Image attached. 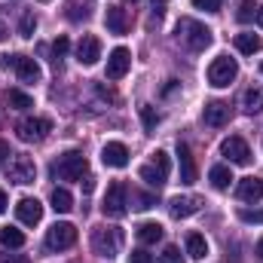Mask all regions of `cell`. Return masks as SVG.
<instances>
[{"mask_svg":"<svg viewBox=\"0 0 263 263\" xmlns=\"http://www.w3.org/2000/svg\"><path fill=\"white\" fill-rule=\"evenodd\" d=\"M123 248V233L120 227H95L92 230V251L104 260H114Z\"/></svg>","mask_w":263,"mask_h":263,"instance_id":"cell-1","label":"cell"},{"mask_svg":"<svg viewBox=\"0 0 263 263\" xmlns=\"http://www.w3.org/2000/svg\"><path fill=\"white\" fill-rule=\"evenodd\" d=\"M178 40L190 49V52H202L211 46V28L199 25L193 18H181L178 22Z\"/></svg>","mask_w":263,"mask_h":263,"instance_id":"cell-2","label":"cell"},{"mask_svg":"<svg viewBox=\"0 0 263 263\" xmlns=\"http://www.w3.org/2000/svg\"><path fill=\"white\" fill-rule=\"evenodd\" d=\"M86 168H89V162H86V156L77 153V150H67V153H62V156L52 162V175L62 178V181H80V178L86 175Z\"/></svg>","mask_w":263,"mask_h":263,"instance_id":"cell-3","label":"cell"},{"mask_svg":"<svg viewBox=\"0 0 263 263\" xmlns=\"http://www.w3.org/2000/svg\"><path fill=\"white\" fill-rule=\"evenodd\" d=\"M168 172H172V159L165 150H156L153 159L147 165H141V181H147L150 187H162L168 181Z\"/></svg>","mask_w":263,"mask_h":263,"instance_id":"cell-4","label":"cell"},{"mask_svg":"<svg viewBox=\"0 0 263 263\" xmlns=\"http://www.w3.org/2000/svg\"><path fill=\"white\" fill-rule=\"evenodd\" d=\"M101 211H104L107 217H123V214L129 211V187H126L123 181H114V184L107 187V196L101 202Z\"/></svg>","mask_w":263,"mask_h":263,"instance_id":"cell-5","label":"cell"},{"mask_svg":"<svg viewBox=\"0 0 263 263\" xmlns=\"http://www.w3.org/2000/svg\"><path fill=\"white\" fill-rule=\"evenodd\" d=\"M236 77H239V65H236V59H230V55L214 59L211 67H208V83H211L214 89H227Z\"/></svg>","mask_w":263,"mask_h":263,"instance_id":"cell-6","label":"cell"},{"mask_svg":"<svg viewBox=\"0 0 263 263\" xmlns=\"http://www.w3.org/2000/svg\"><path fill=\"white\" fill-rule=\"evenodd\" d=\"M77 242V227L73 223H52L46 233V248L49 251H65Z\"/></svg>","mask_w":263,"mask_h":263,"instance_id":"cell-7","label":"cell"},{"mask_svg":"<svg viewBox=\"0 0 263 263\" xmlns=\"http://www.w3.org/2000/svg\"><path fill=\"white\" fill-rule=\"evenodd\" d=\"M3 67H12L22 83H37L40 80V65L34 59H28V55H6Z\"/></svg>","mask_w":263,"mask_h":263,"instance_id":"cell-8","label":"cell"},{"mask_svg":"<svg viewBox=\"0 0 263 263\" xmlns=\"http://www.w3.org/2000/svg\"><path fill=\"white\" fill-rule=\"evenodd\" d=\"M49 132H52V123H49V120H43V117H31V120H22V123H18V138H22V141H28V144L43 141Z\"/></svg>","mask_w":263,"mask_h":263,"instance_id":"cell-9","label":"cell"},{"mask_svg":"<svg viewBox=\"0 0 263 263\" xmlns=\"http://www.w3.org/2000/svg\"><path fill=\"white\" fill-rule=\"evenodd\" d=\"M9 181H12V184H34V181H37V165H34V159L25 156V153H18V156L12 159V165H9Z\"/></svg>","mask_w":263,"mask_h":263,"instance_id":"cell-10","label":"cell"},{"mask_svg":"<svg viewBox=\"0 0 263 263\" xmlns=\"http://www.w3.org/2000/svg\"><path fill=\"white\" fill-rule=\"evenodd\" d=\"M220 153L230 159V162H236V165H248L251 162V150H248V144L242 141V138H227L223 144H220Z\"/></svg>","mask_w":263,"mask_h":263,"instance_id":"cell-11","label":"cell"},{"mask_svg":"<svg viewBox=\"0 0 263 263\" xmlns=\"http://www.w3.org/2000/svg\"><path fill=\"white\" fill-rule=\"evenodd\" d=\"M132 67V52L126 46H117L107 59V80H123Z\"/></svg>","mask_w":263,"mask_h":263,"instance_id":"cell-12","label":"cell"},{"mask_svg":"<svg viewBox=\"0 0 263 263\" xmlns=\"http://www.w3.org/2000/svg\"><path fill=\"white\" fill-rule=\"evenodd\" d=\"M98 59H101V40H98L95 34H86V37L77 43V62L89 67V65H95Z\"/></svg>","mask_w":263,"mask_h":263,"instance_id":"cell-13","label":"cell"},{"mask_svg":"<svg viewBox=\"0 0 263 263\" xmlns=\"http://www.w3.org/2000/svg\"><path fill=\"white\" fill-rule=\"evenodd\" d=\"M101 162L110 165V168H126V165H129V150H126V144L107 141L104 150H101Z\"/></svg>","mask_w":263,"mask_h":263,"instance_id":"cell-14","label":"cell"},{"mask_svg":"<svg viewBox=\"0 0 263 263\" xmlns=\"http://www.w3.org/2000/svg\"><path fill=\"white\" fill-rule=\"evenodd\" d=\"M202 120H205V126H211V129L227 126V123H230V104H223V101H208L205 110H202Z\"/></svg>","mask_w":263,"mask_h":263,"instance_id":"cell-15","label":"cell"},{"mask_svg":"<svg viewBox=\"0 0 263 263\" xmlns=\"http://www.w3.org/2000/svg\"><path fill=\"white\" fill-rule=\"evenodd\" d=\"M15 217H18L25 227H34V223L43 220V205H40L37 199H18V205H15Z\"/></svg>","mask_w":263,"mask_h":263,"instance_id":"cell-16","label":"cell"},{"mask_svg":"<svg viewBox=\"0 0 263 263\" xmlns=\"http://www.w3.org/2000/svg\"><path fill=\"white\" fill-rule=\"evenodd\" d=\"M236 196L242 199V202H260L263 199V181L260 178H242L239 181V187H236Z\"/></svg>","mask_w":263,"mask_h":263,"instance_id":"cell-17","label":"cell"},{"mask_svg":"<svg viewBox=\"0 0 263 263\" xmlns=\"http://www.w3.org/2000/svg\"><path fill=\"white\" fill-rule=\"evenodd\" d=\"M199 205H202L199 196H175L168 202V211H172L175 217H190V214L199 211Z\"/></svg>","mask_w":263,"mask_h":263,"instance_id":"cell-18","label":"cell"},{"mask_svg":"<svg viewBox=\"0 0 263 263\" xmlns=\"http://www.w3.org/2000/svg\"><path fill=\"white\" fill-rule=\"evenodd\" d=\"M178 159H181V181L184 184H193L196 181V162H193L190 147L184 141H178Z\"/></svg>","mask_w":263,"mask_h":263,"instance_id":"cell-19","label":"cell"},{"mask_svg":"<svg viewBox=\"0 0 263 263\" xmlns=\"http://www.w3.org/2000/svg\"><path fill=\"white\" fill-rule=\"evenodd\" d=\"M104 22H107V31L110 34H126L129 31V18H126V9L123 6H107Z\"/></svg>","mask_w":263,"mask_h":263,"instance_id":"cell-20","label":"cell"},{"mask_svg":"<svg viewBox=\"0 0 263 263\" xmlns=\"http://www.w3.org/2000/svg\"><path fill=\"white\" fill-rule=\"evenodd\" d=\"M242 107H245V114H263V86H251L245 95H242Z\"/></svg>","mask_w":263,"mask_h":263,"instance_id":"cell-21","label":"cell"},{"mask_svg":"<svg viewBox=\"0 0 263 263\" xmlns=\"http://www.w3.org/2000/svg\"><path fill=\"white\" fill-rule=\"evenodd\" d=\"M208 181H211V187H214V190H227V187H230V181H236V178H233L230 165H214V168L208 172Z\"/></svg>","mask_w":263,"mask_h":263,"instance_id":"cell-22","label":"cell"},{"mask_svg":"<svg viewBox=\"0 0 263 263\" xmlns=\"http://www.w3.org/2000/svg\"><path fill=\"white\" fill-rule=\"evenodd\" d=\"M138 239H141L144 245H156V242L162 239V227H159L156 220H144V223L138 227Z\"/></svg>","mask_w":263,"mask_h":263,"instance_id":"cell-23","label":"cell"},{"mask_svg":"<svg viewBox=\"0 0 263 263\" xmlns=\"http://www.w3.org/2000/svg\"><path fill=\"white\" fill-rule=\"evenodd\" d=\"M260 37L257 34H236V49L242 52V55H254V52H260Z\"/></svg>","mask_w":263,"mask_h":263,"instance_id":"cell-24","label":"cell"},{"mask_svg":"<svg viewBox=\"0 0 263 263\" xmlns=\"http://www.w3.org/2000/svg\"><path fill=\"white\" fill-rule=\"evenodd\" d=\"M187 254H190L193 260H202V257L208 254V242H205V236H199V233H190V236H187Z\"/></svg>","mask_w":263,"mask_h":263,"instance_id":"cell-25","label":"cell"},{"mask_svg":"<svg viewBox=\"0 0 263 263\" xmlns=\"http://www.w3.org/2000/svg\"><path fill=\"white\" fill-rule=\"evenodd\" d=\"M49 202H52V208H55L59 214H67V211L73 208V196L67 193L65 187H55V190H52V196H49Z\"/></svg>","mask_w":263,"mask_h":263,"instance_id":"cell-26","label":"cell"},{"mask_svg":"<svg viewBox=\"0 0 263 263\" xmlns=\"http://www.w3.org/2000/svg\"><path fill=\"white\" fill-rule=\"evenodd\" d=\"M0 245H6V248H22V245H25V233L15 230V227H3V230H0Z\"/></svg>","mask_w":263,"mask_h":263,"instance_id":"cell-27","label":"cell"},{"mask_svg":"<svg viewBox=\"0 0 263 263\" xmlns=\"http://www.w3.org/2000/svg\"><path fill=\"white\" fill-rule=\"evenodd\" d=\"M89 0H67V18L70 22H80V18H89Z\"/></svg>","mask_w":263,"mask_h":263,"instance_id":"cell-28","label":"cell"},{"mask_svg":"<svg viewBox=\"0 0 263 263\" xmlns=\"http://www.w3.org/2000/svg\"><path fill=\"white\" fill-rule=\"evenodd\" d=\"M9 104H12L15 110H28V107H34V98L25 95V92H18V89H12V92H9Z\"/></svg>","mask_w":263,"mask_h":263,"instance_id":"cell-29","label":"cell"},{"mask_svg":"<svg viewBox=\"0 0 263 263\" xmlns=\"http://www.w3.org/2000/svg\"><path fill=\"white\" fill-rule=\"evenodd\" d=\"M34 31H37V15L34 12H25L22 22H18V34L22 37H34Z\"/></svg>","mask_w":263,"mask_h":263,"instance_id":"cell-30","label":"cell"},{"mask_svg":"<svg viewBox=\"0 0 263 263\" xmlns=\"http://www.w3.org/2000/svg\"><path fill=\"white\" fill-rule=\"evenodd\" d=\"M254 15H257V3H254V0H242V3H239L236 18H239V22H251Z\"/></svg>","mask_w":263,"mask_h":263,"instance_id":"cell-31","label":"cell"},{"mask_svg":"<svg viewBox=\"0 0 263 263\" xmlns=\"http://www.w3.org/2000/svg\"><path fill=\"white\" fill-rule=\"evenodd\" d=\"M141 123H144V129L147 132H153L156 129V123H159V114H156L150 104H144V107H141Z\"/></svg>","mask_w":263,"mask_h":263,"instance_id":"cell-32","label":"cell"},{"mask_svg":"<svg viewBox=\"0 0 263 263\" xmlns=\"http://www.w3.org/2000/svg\"><path fill=\"white\" fill-rule=\"evenodd\" d=\"M132 202H138L135 208L147 211V208H153V205H156V196H150V193H132Z\"/></svg>","mask_w":263,"mask_h":263,"instance_id":"cell-33","label":"cell"},{"mask_svg":"<svg viewBox=\"0 0 263 263\" xmlns=\"http://www.w3.org/2000/svg\"><path fill=\"white\" fill-rule=\"evenodd\" d=\"M159 263H184V257H181V251H178L175 245H168V248L159 254Z\"/></svg>","mask_w":263,"mask_h":263,"instance_id":"cell-34","label":"cell"},{"mask_svg":"<svg viewBox=\"0 0 263 263\" xmlns=\"http://www.w3.org/2000/svg\"><path fill=\"white\" fill-rule=\"evenodd\" d=\"M239 217H242L245 223H263V208H254V211L242 208V211H239Z\"/></svg>","mask_w":263,"mask_h":263,"instance_id":"cell-35","label":"cell"},{"mask_svg":"<svg viewBox=\"0 0 263 263\" xmlns=\"http://www.w3.org/2000/svg\"><path fill=\"white\" fill-rule=\"evenodd\" d=\"M67 49H70V40H67V37H59V40L52 43V55H55V62H59L62 55H67Z\"/></svg>","mask_w":263,"mask_h":263,"instance_id":"cell-36","label":"cell"},{"mask_svg":"<svg viewBox=\"0 0 263 263\" xmlns=\"http://www.w3.org/2000/svg\"><path fill=\"white\" fill-rule=\"evenodd\" d=\"M196 9H205V12H217L220 9V0H193Z\"/></svg>","mask_w":263,"mask_h":263,"instance_id":"cell-37","label":"cell"},{"mask_svg":"<svg viewBox=\"0 0 263 263\" xmlns=\"http://www.w3.org/2000/svg\"><path fill=\"white\" fill-rule=\"evenodd\" d=\"M129 263H153V254H147L144 248H138V251L129 254Z\"/></svg>","mask_w":263,"mask_h":263,"instance_id":"cell-38","label":"cell"},{"mask_svg":"<svg viewBox=\"0 0 263 263\" xmlns=\"http://www.w3.org/2000/svg\"><path fill=\"white\" fill-rule=\"evenodd\" d=\"M80 184H83V193H92V190H95V178H92V175H86Z\"/></svg>","mask_w":263,"mask_h":263,"instance_id":"cell-39","label":"cell"},{"mask_svg":"<svg viewBox=\"0 0 263 263\" xmlns=\"http://www.w3.org/2000/svg\"><path fill=\"white\" fill-rule=\"evenodd\" d=\"M6 156H9V144H6V141H0V165L6 162Z\"/></svg>","mask_w":263,"mask_h":263,"instance_id":"cell-40","label":"cell"},{"mask_svg":"<svg viewBox=\"0 0 263 263\" xmlns=\"http://www.w3.org/2000/svg\"><path fill=\"white\" fill-rule=\"evenodd\" d=\"M6 205H9V199H6V193H3V190H0V214L6 211Z\"/></svg>","mask_w":263,"mask_h":263,"instance_id":"cell-41","label":"cell"},{"mask_svg":"<svg viewBox=\"0 0 263 263\" xmlns=\"http://www.w3.org/2000/svg\"><path fill=\"white\" fill-rule=\"evenodd\" d=\"M254 18H257V25L263 28V6H257V15H254Z\"/></svg>","mask_w":263,"mask_h":263,"instance_id":"cell-42","label":"cell"},{"mask_svg":"<svg viewBox=\"0 0 263 263\" xmlns=\"http://www.w3.org/2000/svg\"><path fill=\"white\" fill-rule=\"evenodd\" d=\"M257 254H260V257H263V239H260V242H257Z\"/></svg>","mask_w":263,"mask_h":263,"instance_id":"cell-43","label":"cell"},{"mask_svg":"<svg viewBox=\"0 0 263 263\" xmlns=\"http://www.w3.org/2000/svg\"><path fill=\"white\" fill-rule=\"evenodd\" d=\"M0 263H9V260H6V257H3V254H0Z\"/></svg>","mask_w":263,"mask_h":263,"instance_id":"cell-44","label":"cell"},{"mask_svg":"<svg viewBox=\"0 0 263 263\" xmlns=\"http://www.w3.org/2000/svg\"><path fill=\"white\" fill-rule=\"evenodd\" d=\"M15 263H28V260H25V257H18V260H15Z\"/></svg>","mask_w":263,"mask_h":263,"instance_id":"cell-45","label":"cell"},{"mask_svg":"<svg viewBox=\"0 0 263 263\" xmlns=\"http://www.w3.org/2000/svg\"><path fill=\"white\" fill-rule=\"evenodd\" d=\"M0 40H3V28H0Z\"/></svg>","mask_w":263,"mask_h":263,"instance_id":"cell-46","label":"cell"},{"mask_svg":"<svg viewBox=\"0 0 263 263\" xmlns=\"http://www.w3.org/2000/svg\"><path fill=\"white\" fill-rule=\"evenodd\" d=\"M260 70H263V65H260Z\"/></svg>","mask_w":263,"mask_h":263,"instance_id":"cell-47","label":"cell"}]
</instances>
